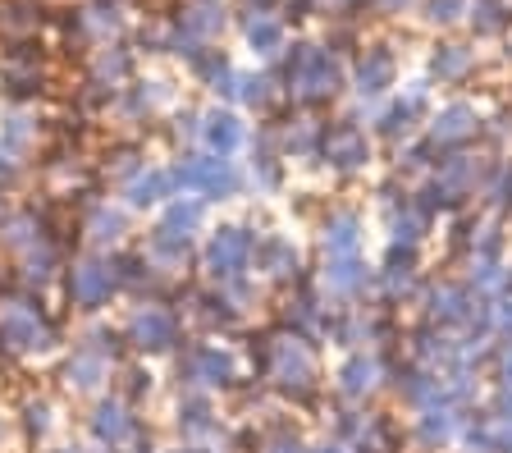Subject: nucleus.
<instances>
[{
	"instance_id": "obj_1",
	"label": "nucleus",
	"mask_w": 512,
	"mask_h": 453,
	"mask_svg": "<svg viewBox=\"0 0 512 453\" xmlns=\"http://www.w3.org/2000/svg\"><path fill=\"white\" fill-rule=\"evenodd\" d=\"M60 344V325L32 289L0 293V357H37Z\"/></svg>"
},
{
	"instance_id": "obj_2",
	"label": "nucleus",
	"mask_w": 512,
	"mask_h": 453,
	"mask_svg": "<svg viewBox=\"0 0 512 453\" xmlns=\"http://www.w3.org/2000/svg\"><path fill=\"white\" fill-rule=\"evenodd\" d=\"M64 293H69V302H74L78 312H101L119 293V275L106 252H83L78 261H69V270H64Z\"/></svg>"
},
{
	"instance_id": "obj_3",
	"label": "nucleus",
	"mask_w": 512,
	"mask_h": 453,
	"mask_svg": "<svg viewBox=\"0 0 512 453\" xmlns=\"http://www.w3.org/2000/svg\"><path fill=\"white\" fill-rule=\"evenodd\" d=\"M124 339L138 348V353H170V348L179 344V316H174L165 302H142V307H133V316H128Z\"/></svg>"
},
{
	"instance_id": "obj_4",
	"label": "nucleus",
	"mask_w": 512,
	"mask_h": 453,
	"mask_svg": "<svg viewBox=\"0 0 512 453\" xmlns=\"http://www.w3.org/2000/svg\"><path fill=\"white\" fill-rule=\"evenodd\" d=\"M247 257H252V234L238 225L215 229L211 243H206V270H211V280H220V284H234L247 270Z\"/></svg>"
},
{
	"instance_id": "obj_5",
	"label": "nucleus",
	"mask_w": 512,
	"mask_h": 453,
	"mask_svg": "<svg viewBox=\"0 0 512 453\" xmlns=\"http://www.w3.org/2000/svg\"><path fill=\"white\" fill-rule=\"evenodd\" d=\"M87 431H92L96 444H106V449H124L138 435V417H133V408L119 394H110V399H96L92 417H87Z\"/></svg>"
},
{
	"instance_id": "obj_6",
	"label": "nucleus",
	"mask_w": 512,
	"mask_h": 453,
	"mask_svg": "<svg viewBox=\"0 0 512 453\" xmlns=\"http://www.w3.org/2000/svg\"><path fill=\"white\" fill-rule=\"evenodd\" d=\"M183 380L188 389H215V385H229L234 380V357L224 353L215 344H197L188 353V367H183Z\"/></svg>"
},
{
	"instance_id": "obj_7",
	"label": "nucleus",
	"mask_w": 512,
	"mask_h": 453,
	"mask_svg": "<svg viewBox=\"0 0 512 453\" xmlns=\"http://www.w3.org/2000/svg\"><path fill=\"white\" fill-rule=\"evenodd\" d=\"M170 197H179V184H174V170H156L147 165L142 174H133L124 184V202L133 211H147V206H165Z\"/></svg>"
},
{
	"instance_id": "obj_8",
	"label": "nucleus",
	"mask_w": 512,
	"mask_h": 453,
	"mask_svg": "<svg viewBox=\"0 0 512 453\" xmlns=\"http://www.w3.org/2000/svg\"><path fill=\"white\" fill-rule=\"evenodd\" d=\"M124 229H128L124 211H115L110 202H92V206H87L83 238H87V248H92V252H106V257H110V248H119Z\"/></svg>"
},
{
	"instance_id": "obj_9",
	"label": "nucleus",
	"mask_w": 512,
	"mask_h": 453,
	"mask_svg": "<svg viewBox=\"0 0 512 453\" xmlns=\"http://www.w3.org/2000/svg\"><path fill=\"white\" fill-rule=\"evenodd\" d=\"M110 367H115V362H106V357L92 353V348H74L69 367H64V385L78 389V394H96V389L110 380Z\"/></svg>"
},
{
	"instance_id": "obj_10",
	"label": "nucleus",
	"mask_w": 512,
	"mask_h": 453,
	"mask_svg": "<svg viewBox=\"0 0 512 453\" xmlns=\"http://www.w3.org/2000/svg\"><path fill=\"white\" fill-rule=\"evenodd\" d=\"M202 142L211 156H234L238 142H243V124H238L229 110H211V115L202 119Z\"/></svg>"
},
{
	"instance_id": "obj_11",
	"label": "nucleus",
	"mask_w": 512,
	"mask_h": 453,
	"mask_svg": "<svg viewBox=\"0 0 512 453\" xmlns=\"http://www.w3.org/2000/svg\"><path fill=\"white\" fill-rule=\"evenodd\" d=\"M202 220H206L202 197H170L165 211H160V229H170V234H179V238H192L202 229Z\"/></svg>"
},
{
	"instance_id": "obj_12",
	"label": "nucleus",
	"mask_w": 512,
	"mask_h": 453,
	"mask_svg": "<svg viewBox=\"0 0 512 453\" xmlns=\"http://www.w3.org/2000/svg\"><path fill=\"white\" fill-rule=\"evenodd\" d=\"M32 142H37V124H32L28 110H19V106L5 110V115H0V147H10L14 156H23Z\"/></svg>"
},
{
	"instance_id": "obj_13",
	"label": "nucleus",
	"mask_w": 512,
	"mask_h": 453,
	"mask_svg": "<svg viewBox=\"0 0 512 453\" xmlns=\"http://www.w3.org/2000/svg\"><path fill=\"white\" fill-rule=\"evenodd\" d=\"M128 69H133V60H128L124 46H101L92 60V74H96L92 87H115L119 78H128Z\"/></svg>"
},
{
	"instance_id": "obj_14",
	"label": "nucleus",
	"mask_w": 512,
	"mask_h": 453,
	"mask_svg": "<svg viewBox=\"0 0 512 453\" xmlns=\"http://www.w3.org/2000/svg\"><path fill=\"white\" fill-rule=\"evenodd\" d=\"M275 376L279 380H307L311 376V357L302 353V344H293V339L275 344Z\"/></svg>"
},
{
	"instance_id": "obj_15",
	"label": "nucleus",
	"mask_w": 512,
	"mask_h": 453,
	"mask_svg": "<svg viewBox=\"0 0 512 453\" xmlns=\"http://www.w3.org/2000/svg\"><path fill=\"white\" fill-rule=\"evenodd\" d=\"M23 431H28V440H46V431H51V403L46 399L23 403Z\"/></svg>"
},
{
	"instance_id": "obj_16",
	"label": "nucleus",
	"mask_w": 512,
	"mask_h": 453,
	"mask_svg": "<svg viewBox=\"0 0 512 453\" xmlns=\"http://www.w3.org/2000/svg\"><path fill=\"white\" fill-rule=\"evenodd\" d=\"M19 179H23V156H14L10 147H0V193L10 197L19 188Z\"/></svg>"
},
{
	"instance_id": "obj_17",
	"label": "nucleus",
	"mask_w": 512,
	"mask_h": 453,
	"mask_svg": "<svg viewBox=\"0 0 512 453\" xmlns=\"http://www.w3.org/2000/svg\"><path fill=\"white\" fill-rule=\"evenodd\" d=\"M325 243H330L334 252H348L352 243H357V220H352V216L334 220V225H330V238H325Z\"/></svg>"
},
{
	"instance_id": "obj_18",
	"label": "nucleus",
	"mask_w": 512,
	"mask_h": 453,
	"mask_svg": "<svg viewBox=\"0 0 512 453\" xmlns=\"http://www.w3.org/2000/svg\"><path fill=\"white\" fill-rule=\"evenodd\" d=\"M371 376H375V367H371V362H366V357H357V362H352V367L343 371V380H348V389H352V394H357V389H366V385H371Z\"/></svg>"
},
{
	"instance_id": "obj_19",
	"label": "nucleus",
	"mask_w": 512,
	"mask_h": 453,
	"mask_svg": "<svg viewBox=\"0 0 512 453\" xmlns=\"http://www.w3.org/2000/svg\"><path fill=\"white\" fill-rule=\"evenodd\" d=\"M330 151H334V156H343L339 165H357V156H362V147H357V138H352V133L334 138V142H330Z\"/></svg>"
},
{
	"instance_id": "obj_20",
	"label": "nucleus",
	"mask_w": 512,
	"mask_h": 453,
	"mask_svg": "<svg viewBox=\"0 0 512 453\" xmlns=\"http://www.w3.org/2000/svg\"><path fill=\"white\" fill-rule=\"evenodd\" d=\"M288 261H293V252H288V243H270V248H266V266H270V275H284V270H288Z\"/></svg>"
},
{
	"instance_id": "obj_21",
	"label": "nucleus",
	"mask_w": 512,
	"mask_h": 453,
	"mask_svg": "<svg viewBox=\"0 0 512 453\" xmlns=\"http://www.w3.org/2000/svg\"><path fill=\"white\" fill-rule=\"evenodd\" d=\"M247 37H252V46L270 51V46L279 42V28H275V23H252V33H247Z\"/></svg>"
},
{
	"instance_id": "obj_22",
	"label": "nucleus",
	"mask_w": 512,
	"mask_h": 453,
	"mask_svg": "<svg viewBox=\"0 0 512 453\" xmlns=\"http://www.w3.org/2000/svg\"><path fill=\"white\" fill-rule=\"evenodd\" d=\"M352 270H357V261H339V266H334V275H330V280L339 284V289H348V284H357V275H352Z\"/></svg>"
},
{
	"instance_id": "obj_23",
	"label": "nucleus",
	"mask_w": 512,
	"mask_h": 453,
	"mask_svg": "<svg viewBox=\"0 0 512 453\" xmlns=\"http://www.w3.org/2000/svg\"><path fill=\"white\" fill-rule=\"evenodd\" d=\"M51 453H83V449H74V444H64V449H51Z\"/></svg>"
},
{
	"instance_id": "obj_24",
	"label": "nucleus",
	"mask_w": 512,
	"mask_h": 453,
	"mask_svg": "<svg viewBox=\"0 0 512 453\" xmlns=\"http://www.w3.org/2000/svg\"><path fill=\"white\" fill-rule=\"evenodd\" d=\"M275 453H298V444H293V449H288V444H279V449Z\"/></svg>"
},
{
	"instance_id": "obj_25",
	"label": "nucleus",
	"mask_w": 512,
	"mask_h": 453,
	"mask_svg": "<svg viewBox=\"0 0 512 453\" xmlns=\"http://www.w3.org/2000/svg\"><path fill=\"white\" fill-rule=\"evenodd\" d=\"M5 211H10V206H5V193H0V216H5Z\"/></svg>"
},
{
	"instance_id": "obj_26",
	"label": "nucleus",
	"mask_w": 512,
	"mask_h": 453,
	"mask_svg": "<svg viewBox=\"0 0 512 453\" xmlns=\"http://www.w3.org/2000/svg\"><path fill=\"white\" fill-rule=\"evenodd\" d=\"M183 453H215V449H183Z\"/></svg>"
},
{
	"instance_id": "obj_27",
	"label": "nucleus",
	"mask_w": 512,
	"mask_h": 453,
	"mask_svg": "<svg viewBox=\"0 0 512 453\" xmlns=\"http://www.w3.org/2000/svg\"><path fill=\"white\" fill-rule=\"evenodd\" d=\"M508 376H512V353H508Z\"/></svg>"
},
{
	"instance_id": "obj_28",
	"label": "nucleus",
	"mask_w": 512,
	"mask_h": 453,
	"mask_svg": "<svg viewBox=\"0 0 512 453\" xmlns=\"http://www.w3.org/2000/svg\"><path fill=\"white\" fill-rule=\"evenodd\" d=\"M320 453H339V449H320Z\"/></svg>"
}]
</instances>
